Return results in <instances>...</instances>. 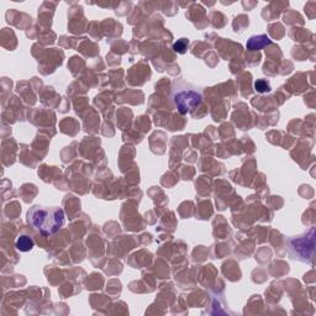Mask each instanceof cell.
<instances>
[{"label":"cell","mask_w":316,"mask_h":316,"mask_svg":"<svg viewBox=\"0 0 316 316\" xmlns=\"http://www.w3.org/2000/svg\"><path fill=\"white\" fill-rule=\"evenodd\" d=\"M29 225L43 236L55 235L64 225V211L58 206L34 205L26 214Z\"/></svg>","instance_id":"obj_1"},{"label":"cell","mask_w":316,"mask_h":316,"mask_svg":"<svg viewBox=\"0 0 316 316\" xmlns=\"http://www.w3.org/2000/svg\"><path fill=\"white\" fill-rule=\"evenodd\" d=\"M315 247V229L311 227L310 231L301 236L290 237L288 240V250L293 259L300 262H310L314 256Z\"/></svg>","instance_id":"obj_2"},{"label":"cell","mask_w":316,"mask_h":316,"mask_svg":"<svg viewBox=\"0 0 316 316\" xmlns=\"http://www.w3.org/2000/svg\"><path fill=\"white\" fill-rule=\"evenodd\" d=\"M172 100L177 110L182 115H187L200 105L203 101V95L197 89L179 88V89H174Z\"/></svg>","instance_id":"obj_3"},{"label":"cell","mask_w":316,"mask_h":316,"mask_svg":"<svg viewBox=\"0 0 316 316\" xmlns=\"http://www.w3.org/2000/svg\"><path fill=\"white\" fill-rule=\"evenodd\" d=\"M271 39L266 35H258V36H252L247 41V50L250 51H259L263 50L266 46L271 45Z\"/></svg>","instance_id":"obj_4"},{"label":"cell","mask_w":316,"mask_h":316,"mask_svg":"<svg viewBox=\"0 0 316 316\" xmlns=\"http://www.w3.org/2000/svg\"><path fill=\"white\" fill-rule=\"evenodd\" d=\"M15 247L19 251H21V252H29V251H31L34 248V241H32L31 237L22 235V236H20L16 240Z\"/></svg>","instance_id":"obj_5"},{"label":"cell","mask_w":316,"mask_h":316,"mask_svg":"<svg viewBox=\"0 0 316 316\" xmlns=\"http://www.w3.org/2000/svg\"><path fill=\"white\" fill-rule=\"evenodd\" d=\"M255 89L258 93H268L271 92V84L266 79H258L255 82Z\"/></svg>","instance_id":"obj_6"},{"label":"cell","mask_w":316,"mask_h":316,"mask_svg":"<svg viewBox=\"0 0 316 316\" xmlns=\"http://www.w3.org/2000/svg\"><path fill=\"white\" fill-rule=\"evenodd\" d=\"M188 41L185 39H182L180 40V41H178V42L176 43V45H174V50L177 51V52H179V53H184L185 52V50H187V46H188Z\"/></svg>","instance_id":"obj_7"}]
</instances>
